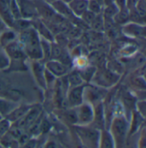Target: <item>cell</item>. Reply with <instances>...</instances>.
<instances>
[{
    "instance_id": "6da1fadb",
    "label": "cell",
    "mask_w": 146,
    "mask_h": 148,
    "mask_svg": "<svg viewBox=\"0 0 146 148\" xmlns=\"http://www.w3.org/2000/svg\"><path fill=\"white\" fill-rule=\"evenodd\" d=\"M19 42L27 57L35 60L43 58L40 40L35 29L27 28L23 30L20 35Z\"/></svg>"
},
{
    "instance_id": "7a4b0ae2",
    "label": "cell",
    "mask_w": 146,
    "mask_h": 148,
    "mask_svg": "<svg viewBox=\"0 0 146 148\" xmlns=\"http://www.w3.org/2000/svg\"><path fill=\"white\" fill-rule=\"evenodd\" d=\"M129 130V121L125 115L113 116L110 123V134L113 139L115 148H125Z\"/></svg>"
},
{
    "instance_id": "3957f363",
    "label": "cell",
    "mask_w": 146,
    "mask_h": 148,
    "mask_svg": "<svg viewBox=\"0 0 146 148\" xmlns=\"http://www.w3.org/2000/svg\"><path fill=\"white\" fill-rule=\"evenodd\" d=\"M80 136L83 145L87 148H99L101 130L87 126H77L76 128Z\"/></svg>"
},
{
    "instance_id": "277c9868",
    "label": "cell",
    "mask_w": 146,
    "mask_h": 148,
    "mask_svg": "<svg viewBox=\"0 0 146 148\" xmlns=\"http://www.w3.org/2000/svg\"><path fill=\"white\" fill-rule=\"evenodd\" d=\"M119 100L121 103V104L125 110L126 117L129 121L132 112L136 109V104L138 102L137 97L135 96V94L132 90H131L126 85H123L119 90Z\"/></svg>"
},
{
    "instance_id": "5b68a950",
    "label": "cell",
    "mask_w": 146,
    "mask_h": 148,
    "mask_svg": "<svg viewBox=\"0 0 146 148\" xmlns=\"http://www.w3.org/2000/svg\"><path fill=\"white\" fill-rule=\"evenodd\" d=\"M76 114L77 118V124L80 126H87L93 121L94 109L89 103H82L76 106Z\"/></svg>"
},
{
    "instance_id": "8992f818",
    "label": "cell",
    "mask_w": 146,
    "mask_h": 148,
    "mask_svg": "<svg viewBox=\"0 0 146 148\" xmlns=\"http://www.w3.org/2000/svg\"><path fill=\"white\" fill-rule=\"evenodd\" d=\"M126 86L132 91L146 90V81L143 75L130 73L126 79Z\"/></svg>"
},
{
    "instance_id": "52a82bcc",
    "label": "cell",
    "mask_w": 146,
    "mask_h": 148,
    "mask_svg": "<svg viewBox=\"0 0 146 148\" xmlns=\"http://www.w3.org/2000/svg\"><path fill=\"white\" fill-rule=\"evenodd\" d=\"M40 114V110L38 107H31L30 110L27 112V114L22 119H20L16 122L17 124L16 127L20 128L29 127L32 124L35 122L36 120H38Z\"/></svg>"
},
{
    "instance_id": "ba28073f",
    "label": "cell",
    "mask_w": 146,
    "mask_h": 148,
    "mask_svg": "<svg viewBox=\"0 0 146 148\" xmlns=\"http://www.w3.org/2000/svg\"><path fill=\"white\" fill-rule=\"evenodd\" d=\"M145 118L139 114V112L136 109L132 110L130 119H129V130L127 136H132L135 134H138L144 123Z\"/></svg>"
},
{
    "instance_id": "9c48e42d",
    "label": "cell",
    "mask_w": 146,
    "mask_h": 148,
    "mask_svg": "<svg viewBox=\"0 0 146 148\" xmlns=\"http://www.w3.org/2000/svg\"><path fill=\"white\" fill-rule=\"evenodd\" d=\"M83 90L84 86L77 85L73 86L68 94V103L71 106L76 107L83 102Z\"/></svg>"
},
{
    "instance_id": "30bf717a",
    "label": "cell",
    "mask_w": 146,
    "mask_h": 148,
    "mask_svg": "<svg viewBox=\"0 0 146 148\" xmlns=\"http://www.w3.org/2000/svg\"><path fill=\"white\" fill-rule=\"evenodd\" d=\"M95 124V128L99 130L105 129V124H106V119H105V110L103 104L99 102L96 109L94 110V119L92 121Z\"/></svg>"
},
{
    "instance_id": "8fae6325",
    "label": "cell",
    "mask_w": 146,
    "mask_h": 148,
    "mask_svg": "<svg viewBox=\"0 0 146 148\" xmlns=\"http://www.w3.org/2000/svg\"><path fill=\"white\" fill-rule=\"evenodd\" d=\"M46 68L54 77H62L67 73L68 71L67 66L56 60H49L46 65Z\"/></svg>"
},
{
    "instance_id": "7c38bea8",
    "label": "cell",
    "mask_w": 146,
    "mask_h": 148,
    "mask_svg": "<svg viewBox=\"0 0 146 148\" xmlns=\"http://www.w3.org/2000/svg\"><path fill=\"white\" fill-rule=\"evenodd\" d=\"M32 106L29 105H21V106H17L16 108H14L12 110L10 111L6 116L5 118L10 121L11 123L12 122H16L17 121H19L20 119H22L26 114L27 112L30 110Z\"/></svg>"
},
{
    "instance_id": "4fadbf2b",
    "label": "cell",
    "mask_w": 146,
    "mask_h": 148,
    "mask_svg": "<svg viewBox=\"0 0 146 148\" xmlns=\"http://www.w3.org/2000/svg\"><path fill=\"white\" fill-rule=\"evenodd\" d=\"M89 0H72L69 3V9L74 15L81 16L88 10Z\"/></svg>"
},
{
    "instance_id": "5bb4252c",
    "label": "cell",
    "mask_w": 146,
    "mask_h": 148,
    "mask_svg": "<svg viewBox=\"0 0 146 148\" xmlns=\"http://www.w3.org/2000/svg\"><path fill=\"white\" fill-rule=\"evenodd\" d=\"M19 9H20L21 16H23V17L30 18L36 14V9L34 6V4L27 0H22Z\"/></svg>"
},
{
    "instance_id": "9a60e30c",
    "label": "cell",
    "mask_w": 146,
    "mask_h": 148,
    "mask_svg": "<svg viewBox=\"0 0 146 148\" xmlns=\"http://www.w3.org/2000/svg\"><path fill=\"white\" fill-rule=\"evenodd\" d=\"M99 148H115V144L109 130L103 129L101 131Z\"/></svg>"
},
{
    "instance_id": "2e32d148",
    "label": "cell",
    "mask_w": 146,
    "mask_h": 148,
    "mask_svg": "<svg viewBox=\"0 0 146 148\" xmlns=\"http://www.w3.org/2000/svg\"><path fill=\"white\" fill-rule=\"evenodd\" d=\"M113 21L117 26H124L129 23V9H121L119 10L118 13L114 16Z\"/></svg>"
},
{
    "instance_id": "e0dca14e",
    "label": "cell",
    "mask_w": 146,
    "mask_h": 148,
    "mask_svg": "<svg viewBox=\"0 0 146 148\" xmlns=\"http://www.w3.org/2000/svg\"><path fill=\"white\" fill-rule=\"evenodd\" d=\"M16 103L10 100L0 97V114L5 117L14 108H16Z\"/></svg>"
},
{
    "instance_id": "ac0fdd59",
    "label": "cell",
    "mask_w": 146,
    "mask_h": 148,
    "mask_svg": "<svg viewBox=\"0 0 146 148\" xmlns=\"http://www.w3.org/2000/svg\"><path fill=\"white\" fill-rule=\"evenodd\" d=\"M119 8L117 7V5L115 3H113L108 6H105L103 7L102 10V16L104 18H108V19H113L114 16L118 13L119 11Z\"/></svg>"
},
{
    "instance_id": "d6986e66",
    "label": "cell",
    "mask_w": 146,
    "mask_h": 148,
    "mask_svg": "<svg viewBox=\"0 0 146 148\" xmlns=\"http://www.w3.org/2000/svg\"><path fill=\"white\" fill-rule=\"evenodd\" d=\"M91 28L97 31V32H102L105 30V27H104V18L102 14H99L96 15L93 23H91Z\"/></svg>"
},
{
    "instance_id": "ffe728a7",
    "label": "cell",
    "mask_w": 146,
    "mask_h": 148,
    "mask_svg": "<svg viewBox=\"0 0 146 148\" xmlns=\"http://www.w3.org/2000/svg\"><path fill=\"white\" fill-rule=\"evenodd\" d=\"M88 10L93 12L96 15H99L102 13L103 5L97 2L96 0H89L88 1Z\"/></svg>"
},
{
    "instance_id": "44dd1931",
    "label": "cell",
    "mask_w": 146,
    "mask_h": 148,
    "mask_svg": "<svg viewBox=\"0 0 146 148\" xmlns=\"http://www.w3.org/2000/svg\"><path fill=\"white\" fill-rule=\"evenodd\" d=\"M13 40H15V34L11 31L3 32L0 35V43L3 47Z\"/></svg>"
},
{
    "instance_id": "7402d4cb",
    "label": "cell",
    "mask_w": 146,
    "mask_h": 148,
    "mask_svg": "<svg viewBox=\"0 0 146 148\" xmlns=\"http://www.w3.org/2000/svg\"><path fill=\"white\" fill-rule=\"evenodd\" d=\"M10 127H11V122L8 121L5 117L0 120V138L8 133Z\"/></svg>"
},
{
    "instance_id": "603a6c76",
    "label": "cell",
    "mask_w": 146,
    "mask_h": 148,
    "mask_svg": "<svg viewBox=\"0 0 146 148\" xmlns=\"http://www.w3.org/2000/svg\"><path fill=\"white\" fill-rule=\"evenodd\" d=\"M138 148H146V127L142 126L138 141Z\"/></svg>"
},
{
    "instance_id": "cb8c5ba5",
    "label": "cell",
    "mask_w": 146,
    "mask_h": 148,
    "mask_svg": "<svg viewBox=\"0 0 146 148\" xmlns=\"http://www.w3.org/2000/svg\"><path fill=\"white\" fill-rule=\"evenodd\" d=\"M69 84H71V86H77V85H81L83 83V78L81 77L80 74L76 73H73L69 76Z\"/></svg>"
},
{
    "instance_id": "d4e9b609",
    "label": "cell",
    "mask_w": 146,
    "mask_h": 148,
    "mask_svg": "<svg viewBox=\"0 0 146 148\" xmlns=\"http://www.w3.org/2000/svg\"><path fill=\"white\" fill-rule=\"evenodd\" d=\"M96 14H94L93 12H91V11H89V10H87L80 17H82V19L83 20V22L86 23V24H88V25H91V23H93V21H94V19H95V17H96Z\"/></svg>"
},
{
    "instance_id": "484cf974",
    "label": "cell",
    "mask_w": 146,
    "mask_h": 148,
    "mask_svg": "<svg viewBox=\"0 0 146 148\" xmlns=\"http://www.w3.org/2000/svg\"><path fill=\"white\" fill-rule=\"evenodd\" d=\"M136 110L139 112V114L146 119V101L145 100H138L136 104Z\"/></svg>"
},
{
    "instance_id": "4316f807",
    "label": "cell",
    "mask_w": 146,
    "mask_h": 148,
    "mask_svg": "<svg viewBox=\"0 0 146 148\" xmlns=\"http://www.w3.org/2000/svg\"><path fill=\"white\" fill-rule=\"evenodd\" d=\"M10 66V60L6 54L0 53V70H7Z\"/></svg>"
},
{
    "instance_id": "83f0119b",
    "label": "cell",
    "mask_w": 146,
    "mask_h": 148,
    "mask_svg": "<svg viewBox=\"0 0 146 148\" xmlns=\"http://www.w3.org/2000/svg\"><path fill=\"white\" fill-rule=\"evenodd\" d=\"M49 129H50V123L46 119H44L43 121L41 120L40 123V131L41 133H46L47 131H49Z\"/></svg>"
},
{
    "instance_id": "f1b7e54d",
    "label": "cell",
    "mask_w": 146,
    "mask_h": 148,
    "mask_svg": "<svg viewBox=\"0 0 146 148\" xmlns=\"http://www.w3.org/2000/svg\"><path fill=\"white\" fill-rule=\"evenodd\" d=\"M36 147V140L35 139H29L28 141H26L24 144L20 146L19 148H35Z\"/></svg>"
},
{
    "instance_id": "f546056e",
    "label": "cell",
    "mask_w": 146,
    "mask_h": 148,
    "mask_svg": "<svg viewBox=\"0 0 146 148\" xmlns=\"http://www.w3.org/2000/svg\"><path fill=\"white\" fill-rule=\"evenodd\" d=\"M135 96L137 97L138 100H145L146 101V90H137L133 91Z\"/></svg>"
},
{
    "instance_id": "4dcf8cb0",
    "label": "cell",
    "mask_w": 146,
    "mask_h": 148,
    "mask_svg": "<svg viewBox=\"0 0 146 148\" xmlns=\"http://www.w3.org/2000/svg\"><path fill=\"white\" fill-rule=\"evenodd\" d=\"M114 3L119 10L127 8V0H114Z\"/></svg>"
},
{
    "instance_id": "1f68e13d",
    "label": "cell",
    "mask_w": 146,
    "mask_h": 148,
    "mask_svg": "<svg viewBox=\"0 0 146 148\" xmlns=\"http://www.w3.org/2000/svg\"><path fill=\"white\" fill-rule=\"evenodd\" d=\"M7 90V85L2 80L0 79V93H4V91Z\"/></svg>"
},
{
    "instance_id": "d6a6232c",
    "label": "cell",
    "mask_w": 146,
    "mask_h": 148,
    "mask_svg": "<svg viewBox=\"0 0 146 148\" xmlns=\"http://www.w3.org/2000/svg\"><path fill=\"white\" fill-rule=\"evenodd\" d=\"M43 148H57V147H56V144L53 141H48L44 145Z\"/></svg>"
},
{
    "instance_id": "836d02e7",
    "label": "cell",
    "mask_w": 146,
    "mask_h": 148,
    "mask_svg": "<svg viewBox=\"0 0 146 148\" xmlns=\"http://www.w3.org/2000/svg\"><path fill=\"white\" fill-rule=\"evenodd\" d=\"M113 3H114V0H102V5H103V7L108 6V5H111Z\"/></svg>"
},
{
    "instance_id": "e575fe53",
    "label": "cell",
    "mask_w": 146,
    "mask_h": 148,
    "mask_svg": "<svg viewBox=\"0 0 146 148\" xmlns=\"http://www.w3.org/2000/svg\"><path fill=\"white\" fill-rule=\"evenodd\" d=\"M5 29V23L2 20V18L0 17V35L3 32V30Z\"/></svg>"
},
{
    "instance_id": "d590c367",
    "label": "cell",
    "mask_w": 146,
    "mask_h": 148,
    "mask_svg": "<svg viewBox=\"0 0 146 148\" xmlns=\"http://www.w3.org/2000/svg\"><path fill=\"white\" fill-rule=\"evenodd\" d=\"M63 3H69L71 1H72V0H61Z\"/></svg>"
},
{
    "instance_id": "8d00e7d4",
    "label": "cell",
    "mask_w": 146,
    "mask_h": 148,
    "mask_svg": "<svg viewBox=\"0 0 146 148\" xmlns=\"http://www.w3.org/2000/svg\"><path fill=\"white\" fill-rule=\"evenodd\" d=\"M97 2H99V3H101L102 4V0H96Z\"/></svg>"
},
{
    "instance_id": "74e56055",
    "label": "cell",
    "mask_w": 146,
    "mask_h": 148,
    "mask_svg": "<svg viewBox=\"0 0 146 148\" xmlns=\"http://www.w3.org/2000/svg\"><path fill=\"white\" fill-rule=\"evenodd\" d=\"M143 76H144V77H145V81H146V73L144 74Z\"/></svg>"
},
{
    "instance_id": "f35d334b",
    "label": "cell",
    "mask_w": 146,
    "mask_h": 148,
    "mask_svg": "<svg viewBox=\"0 0 146 148\" xmlns=\"http://www.w3.org/2000/svg\"><path fill=\"white\" fill-rule=\"evenodd\" d=\"M0 148H4V147H3V146H2V145L0 144Z\"/></svg>"
},
{
    "instance_id": "ab89813d",
    "label": "cell",
    "mask_w": 146,
    "mask_h": 148,
    "mask_svg": "<svg viewBox=\"0 0 146 148\" xmlns=\"http://www.w3.org/2000/svg\"><path fill=\"white\" fill-rule=\"evenodd\" d=\"M2 118H3V116H2V115H1V114H0V120H1V119H2Z\"/></svg>"
},
{
    "instance_id": "60d3db41",
    "label": "cell",
    "mask_w": 146,
    "mask_h": 148,
    "mask_svg": "<svg viewBox=\"0 0 146 148\" xmlns=\"http://www.w3.org/2000/svg\"><path fill=\"white\" fill-rule=\"evenodd\" d=\"M83 148H87V147H84V146H83Z\"/></svg>"
}]
</instances>
